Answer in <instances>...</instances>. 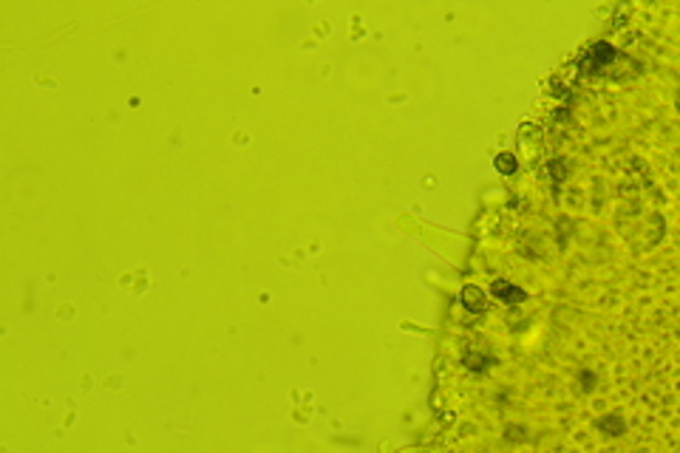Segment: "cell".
<instances>
[{"mask_svg":"<svg viewBox=\"0 0 680 453\" xmlns=\"http://www.w3.org/2000/svg\"><path fill=\"white\" fill-rule=\"evenodd\" d=\"M618 57V52L609 46V43H595V46H590L587 49V54H584V71H601L604 66H609L612 60Z\"/></svg>","mask_w":680,"mask_h":453,"instance_id":"6da1fadb","label":"cell"},{"mask_svg":"<svg viewBox=\"0 0 680 453\" xmlns=\"http://www.w3.org/2000/svg\"><path fill=\"white\" fill-rule=\"evenodd\" d=\"M491 295H494L496 301H502V303H522V301L527 298V292H525V289H519V286L508 284L505 278H496V281L491 284Z\"/></svg>","mask_w":680,"mask_h":453,"instance_id":"7a4b0ae2","label":"cell"},{"mask_svg":"<svg viewBox=\"0 0 680 453\" xmlns=\"http://www.w3.org/2000/svg\"><path fill=\"white\" fill-rule=\"evenodd\" d=\"M460 303H463L471 315H482V312L488 309V298H485V292H482L479 286H463Z\"/></svg>","mask_w":680,"mask_h":453,"instance_id":"3957f363","label":"cell"},{"mask_svg":"<svg viewBox=\"0 0 680 453\" xmlns=\"http://www.w3.org/2000/svg\"><path fill=\"white\" fill-rule=\"evenodd\" d=\"M494 167H496L499 173H505V176H513V173L519 170V159H516L513 153H499V156L494 159Z\"/></svg>","mask_w":680,"mask_h":453,"instance_id":"277c9868","label":"cell"},{"mask_svg":"<svg viewBox=\"0 0 680 453\" xmlns=\"http://www.w3.org/2000/svg\"><path fill=\"white\" fill-rule=\"evenodd\" d=\"M598 430H604V433H624V419L621 416H604V419H598Z\"/></svg>","mask_w":680,"mask_h":453,"instance_id":"5b68a950","label":"cell"}]
</instances>
